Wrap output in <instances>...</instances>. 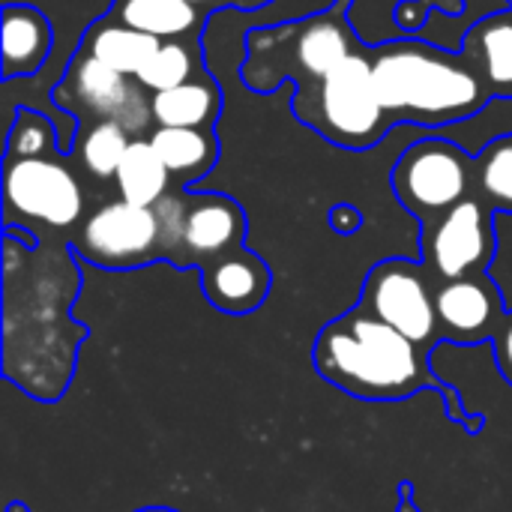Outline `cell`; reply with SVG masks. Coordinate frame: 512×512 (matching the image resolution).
<instances>
[{
	"label": "cell",
	"mask_w": 512,
	"mask_h": 512,
	"mask_svg": "<svg viewBox=\"0 0 512 512\" xmlns=\"http://www.w3.org/2000/svg\"><path fill=\"white\" fill-rule=\"evenodd\" d=\"M312 360L324 381L366 402H399L435 387L444 393L453 420H459L468 432L480 429L471 423L474 417L459 411V396H453V390L432 375L429 351L384 324L363 303L318 333Z\"/></svg>",
	"instance_id": "cell-1"
},
{
	"label": "cell",
	"mask_w": 512,
	"mask_h": 512,
	"mask_svg": "<svg viewBox=\"0 0 512 512\" xmlns=\"http://www.w3.org/2000/svg\"><path fill=\"white\" fill-rule=\"evenodd\" d=\"M372 69L393 126L462 123L492 99L483 72L465 51L447 54L420 39H396L372 48Z\"/></svg>",
	"instance_id": "cell-2"
},
{
	"label": "cell",
	"mask_w": 512,
	"mask_h": 512,
	"mask_svg": "<svg viewBox=\"0 0 512 512\" xmlns=\"http://www.w3.org/2000/svg\"><path fill=\"white\" fill-rule=\"evenodd\" d=\"M348 0L330 9L303 15L291 24L258 27L246 36L249 57L243 63V81L255 93H270L282 81H294L297 90L321 81L339 63H345L363 45L348 24Z\"/></svg>",
	"instance_id": "cell-3"
},
{
	"label": "cell",
	"mask_w": 512,
	"mask_h": 512,
	"mask_svg": "<svg viewBox=\"0 0 512 512\" xmlns=\"http://www.w3.org/2000/svg\"><path fill=\"white\" fill-rule=\"evenodd\" d=\"M291 108L330 144L348 150H366L378 144L393 126L378 96L369 48L354 51L321 81L300 87Z\"/></svg>",
	"instance_id": "cell-4"
},
{
	"label": "cell",
	"mask_w": 512,
	"mask_h": 512,
	"mask_svg": "<svg viewBox=\"0 0 512 512\" xmlns=\"http://www.w3.org/2000/svg\"><path fill=\"white\" fill-rule=\"evenodd\" d=\"M474 189V159L456 141L432 135L411 144L393 168V192L423 228L465 201Z\"/></svg>",
	"instance_id": "cell-5"
},
{
	"label": "cell",
	"mask_w": 512,
	"mask_h": 512,
	"mask_svg": "<svg viewBox=\"0 0 512 512\" xmlns=\"http://www.w3.org/2000/svg\"><path fill=\"white\" fill-rule=\"evenodd\" d=\"M54 102L60 111H69L87 123L114 120L132 138H144L153 123L150 93L138 84V78L99 63L81 48L54 84Z\"/></svg>",
	"instance_id": "cell-6"
},
{
	"label": "cell",
	"mask_w": 512,
	"mask_h": 512,
	"mask_svg": "<svg viewBox=\"0 0 512 512\" xmlns=\"http://www.w3.org/2000/svg\"><path fill=\"white\" fill-rule=\"evenodd\" d=\"M3 210L6 225L21 219L63 231L81 222L84 189L72 168L54 156H6Z\"/></svg>",
	"instance_id": "cell-7"
},
{
	"label": "cell",
	"mask_w": 512,
	"mask_h": 512,
	"mask_svg": "<svg viewBox=\"0 0 512 512\" xmlns=\"http://www.w3.org/2000/svg\"><path fill=\"white\" fill-rule=\"evenodd\" d=\"M75 255L105 270H129L162 261V222L156 207L114 198L96 207L72 237Z\"/></svg>",
	"instance_id": "cell-8"
},
{
	"label": "cell",
	"mask_w": 512,
	"mask_h": 512,
	"mask_svg": "<svg viewBox=\"0 0 512 512\" xmlns=\"http://www.w3.org/2000/svg\"><path fill=\"white\" fill-rule=\"evenodd\" d=\"M360 303L384 324L417 342L423 351L432 354L441 345L435 288L426 264H414L408 258H390L375 264L366 276Z\"/></svg>",
	"instance_id": "cell-9"
},
{
	"label": "cell",
	"mask_w": 512,
	"mask_h": 512,
	"mask_svg": "<svg viewBox=\"0 0 512 512\" xmlns=\"http://www.w3.org/2000/svg\"><path fill=\"white\" fill-rule=\"evenodd\" d=\"M495 246V210L480 195H468L423 228V261L438 282L486 273Z\"/></svg>",
	"instance_id": "cell-10"
},
{
	"label": "cell",
	"mask_w": 512,
	"mask_h": 512,
	"mask_svg": "<svg viewBox=\"0 0 512 512\" xmlns=\"http://www.w3.org/2000/svg\"><path fill=\"white\" fill-rule=\"evenodd\" d=\"M435 312L441 342L477 345L492 342L498 333L507 306L489 273L447 279L435 285Z\"/></svg>",
	"instance_id": "cell-11"
},
{
	"label": "cell",
	"mask_w": 512,
	"mask_h": 512,
	"mask_svg": "<svg viewBox=\"0 0 512 512\" xmlns=\"http://www.w3.org/2000/svg\"><path fill=\"white\" fill-rule=\"evenodd\" d=\"M246 213L222 192H186V225L174 267L204 270L210 261L225 258L243 246Z\"/></svg>",
	"instance_id": "cell-12"
},
{
	"label": "cell",
	"mask_w": 512,
	"mask_h": 512,
	"mask_svg": "<svg viewBox=\"0 0 512 512\" xmlns=\"http://www.w3.org/2000/svg\"><path fill=\"white\" fill-rule=\"evenodd\" d=\"M201 282L210 306L225 315H249L270 294V267L240 246L237 252L210 261L201 270Z\"/></svg>",
	"instance_id": "cell-13"
},
{
	"label": "cell",
	"mask_w": 512,
	"mask_h": 512,
	"mask_svg": "<svg viewBox=\"0 0 512 512\" xmlns=\"http://www.w3.org/2000/svg\"><path fill=\"white\" fill-rule=\"evenodd\" d=\"M54 45L51 18L33 3H3L0 51H3V81L33 78Z\"/></svg>",
	"instance_id": "cell-14"
},
{
	"label": "cell",
	"mask_w": 512,
	"mask_h": 512,
	"mask_svg": "<svg viewBox=\"0 0 512 512\" xmlns=\"http://www.w3.org/2000/svg\"><path fill=\"white\" fill-rule=\"evenodd\" d=\"M150 144L156 147L159 159L171 171V180L183 189L207 177L219 159V138L213 129L156 126L150 132Z\"/></svg>",
	"instance_id": "cell-15"
},
{
	"label": "cell",
	"mask_w": 512,
	"mask_h": 512,
	"mask_svg": "<svg viewBox=\"0 0 512 512\" xmlns=\"http://www.w3.org/2000/svg\"><path fill=\"white\" fill-rule=\"evenodd\" d=\"M159 45H162V39L102 15L99 21H93L84 30L78 48L123 75H138Z\"/></svg>",
	"instance_id": "cell-16"
},
{
	"label": "cell",
	"mask_w": 512,
	"mask_h": 512,
	"mask_svg": "<svg viewBox=\"0 0 512 512\" xmlns=\"http://www.w3.org/2000/svg\"><path fill=\"white\" fill-rule=\"evenodd\" d=\"M105 15L162 42L195 36L204 21V12L189 0H114Z\"/></svg>",
	"instance_id": "cell-17"
},
{
	"label": "cell",
	"mask_w": 512,
	"mask_h": 512,
	"mask_svg": "<svg viewBox=\"0 0 512 512\" xmlns=\"http://www.w3.org/2000/svg\"><path fill=\"white\" fill-rule=\"evenodd\" d=\"M150 111L156 126L213 129L222 111V90L207 78H192L180 87L150 93Z\"/></svg>",
	"instance_id": "cell-18"
},
{
	"label": "cell",
	"mask_w": 512,
	"mask_h": 512,
	"mask_svg": "<svg viewBox=\"0 0 512 512\" xmlns=\"http://www.w3.org/2000/svg\"><path fill=\"white\" fill-rule=\"evenodd\" d=\"M114 186L123 201H132L141 207H156L174 189V180H171V171L165 168V162L159 159L156 147L150 144V138H132L129 150L123 153V159L117 165Z\"/></svg>",
	"instance_id": "cell-19"
},
{
	"label": "cell",
	"mask_w": 512,
	"mask_h": 512,
	"mask_svg": "<svg viewBox=\"0 0 512 512\" xmlns=\"http://www.w3.org/2000/svg\"><path fill=\"white\" fill-rule=\"evenodd\" d=\"M477 69L483 72L492 96L512 99V21L504 15H492L471 27L462 48Z\"/></svg>",
	"instance_id": "cell-20"
},
{
	"label": "cell",
	"mask_w": 512,
	"mask_h": 512,
	"mask_svg": "<svg viewBox=\"0 0 512 512\" xmlns=\"http://www.w3.org/2000/svg\"><path fill=\"white\" fill-rule=\"evenodd\" d=\"M75 144H78L81 168L90 177H96V180H114L117 165H120L123 153L132 144V135L120 123H114V120H96V123H87L84 126V132H81V138Z\"/></svg>",
	"instance_id": "cell-21"
},
{
	"label": "cell",
	"mask_w": 512,
	"mask_h": 512,
	"mask_svg": "<svg viewBox=\"0 0 512 512\" xmlns=\"http://www.w3.org/2000/svg\"><path fill=\"white\" fill-rule=\"evenodd\" d=\"M474 189L492 210H512V135H498L480 150Z\"/></svg>",
	"instance_id": "cell-22"
},
{
	"label": "cell",
	"mask_w": 512,
	"mask_h": 512,
	"mask_svg": "<svg viewBox=\"0 0 512 512\" xmlns=\"http://www.w3.org/2000/svg\"><path fill=\"white\" fill-rule=\"evenodd\" d=\"M198 72H201L198 51L180 39H165L135 78L147 93H162L198 78Z\"/></svg>",
	"instance_id": "cell-23"
},
{
	"label": "cell",
	"mask_w": 512,
	"mask_h": 512,
	"mask_svg": "<svg viewBox=\"0 0 512 512\" xmlns=\"http://www.w3.org/2000/svg\"><path fill=\"white\" fill-rule=\"evenodd\" d=\"M60 153V138H57V126L54 120H48L39 111H18L12 126H9V138H6V156H51Z\"/></svg>",
	"instance_id": "cell-24"
},
{
	"label": "cell",
	"mask_w": 512,
	"mask_h": 512,
	"mask_svg": "<svg viewBox=\"0 0 512 512\" xmlns=\"http://www.w3.org/2000/svg\"><path fill=\"white\" fill-rule=\"evenodd\" d=\"M495 240V258L486 273L498 285L507 312H512V210H495Z\"/></svg>",
	"instance_id": "cell-25"
},
{
	"label": "cell",
	"mask_w": 512,
	"mask_h": 512,
	"mask_svg": "<svg viewBox=\"0 0 512 512\" xmlns=\"http://www.w3.org/2000/svg\"><path fill=\"white\" fill-rule=\"evenodd\" d=\"M492 345H495V360H498L501 375L512 384V312L504 315L498 333L492 336Z\"/></svg>",
	"instance_id": "cell-26"
},
{
	"label": "cell",
	"mask_w": 512,
	"mask_h": 512,
	"mask_svg": "<svg viewBox=\"0 0 512 512\" xmlns=\"http://www.w3.org/2000/svg\"><path fill=\"white\" fill-rule=\"evenodd\" d=\"M363 225V213L354 207V204H348V201H342V204H336L333 210H330V228L336 231V234H354L357 228Z\"/></svg>",
	"instance_id": "cell-27"
},
{
	"label": "cell",
	"mask_w": 512,
	"mask_h": 512,
	"mask_svg": "<svg viewBox=\"0 0 512 512\" xmlns=\"http://www.w3.org/2000/svg\"><path fill=\"white\" fill-rule=\"evenodd\" d=\"M192 6H198L204 15L207 12H219V9H261V6H270L273 0H189Z\"/></svg>",
	"instance_id": "cell-28"
},
{
	"label": "cell",
	"mask_w": 512,
	"mask_h": 512,
	"mask_svg": "<svg viewBox=\"0 0 512 512\" xmlns=\"http://www.w3.org/2000/svg\"><path fill=\"white\" fill-rule=\"evenodd\" d=\"M138 512H177V510H165V507H147V510H138Z\"/></svg>",
	"instance_id": "cell-29"
}]
</instances>
